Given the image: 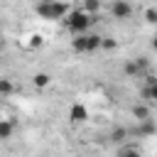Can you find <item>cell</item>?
I'll use <instances>...</instances> for the list:
<instances>
[{"label":"cell","instance_id":"obj_1","mask_svg":"<svg viewBox=\"0 0 157 157\" xmlns=\"http://www.w3.org/2000/svg\"><path fill=\"white\" fill-rule=\"evenodd\" d=\"M96 20H98V15H88L83 7H74V10H69V15L64 17V25H66V29L76 37V34H86L88 27H91Z\"/></svg>","mask_w":157,"mask_h":157},{"label":"cell","instance_id":"obj_2","mask_svg":"<svg viewBox=\"0 0 157 157\" xmlns=\"http://www.w3.org/2000/svg\"><path fill=\"white\" fill-rule=\"evenodd\" d=\"M34 12L42 17V20H49V22H56V20H64L69 15V7L61 2V0H39L34 5Z\"/></svg>","mask_w":157,"mask_h":157},{"label":"cell","instance_id":"obj_3","mask_svg":"<svg viewBox=\"0 0 157 157\" xmlns=\"http://www.w3.org/2000/svg\"><path fill=\"white\" fill-rule=\"evenodd\" d=\"M147 69H150L147 56L128 59V61H125V66H123V71H125V76H128V78H140V76H145V74H147Z\"/></svg>","mask_w":157,"mask_h":157},{"label":"cell","instance_id":"obj_4","mask_svg":"<svg viewBox=\"0 0 157 157\" xmlns=\"http://www.w3.org/2000/svg\"><path fill=\"white\" fill-rule=\"evenodd\" d=\"M142 98L145 103H157V76L155 74H145V86H142Z\"/></svg>","mask_w":157,"mask_h":157},{"label":"cell","instance_id":"obj_5","mask_svg":"<svg viewBox=\"0 0 157 157\" xmlns=\"http://www.w3.org/2000/svg\"><path fill=\"white\" fill-rule=\"evenodd\" d=\"M110 15H113L115 20H128V17L132 15L130 0H113V2H110Z\"/></svg>","mask_w":157,"mask_h":157},{"label":"cell","instance_id":"obj_6","mask_svg":"<svg viewBox=\"0 0 157 157\" xmlns=\"http://www.w3.org/2000/svg\"><path fill=\"white\" fill-rule=\"evenodd\" d=\"M69 120L76 123V125H78V123H86V120H88V108H86L83 103H74V105L69 108Z\"/></svg>","mask_w":157,"mask_h":157},{"label":"cell","instance_id":"obj_7","mask_svg":"<svg viewBox=\"0 0 157 157\" xmlns=\"http://www.w3.org/2000/svg\"><path fill=\"white\" fill-rule=\"evenodd\" d=\"M137 137H152V135H157V123L150 118V120H142V123H137V128L132 130Z\"/></svg>","mask_w":157,"mask_h":157},{"label":"cell","instance_id":"obj_8","mask_svg":"<svg viewBox=\"0 0 157 157\" xmlns=\"http://www.w3.org/2000/svg\"><path fill=\"white\" fill-rule=\"evenodd\" d=\"M88 34V32H86ZM86 34H76L74 39H71V49L76 52V54H88V37Z\"/></svg>","mask_w":157,"mask_h":157},{"label":"cell","instance_id":"obj_9","mask_svg":"<svg viewBox=\"0 0 157 157\" xmlns=\"http://www.w3.org/2000/svg\"><path fill=\"white\" fill-rule=\"evenodd\" d=\"M132 115H135L137 123H142V120H150V118H152V110H150L147 103H135V105H132Z\"/></svg>","mask_w":157,"mask_h":157},{"label":"cell","instance_id":"obj_10","mask_svg":"<svg viewBox=\"0 0 157 157\" xmlns=\"http://www.w3.org/2000/svg\"><path fill=\"white\" fill-rule=\"evenodd\" d=\"M12 135H15V123L0 118V140H10Z\"/></svg>","mask_w":157,"mask_h":157},{"label":"cell","instance_id":"obj_11","mask_svg":"<svg viewBox=\"0 0 157 157\" xmlns=\"http://www.w3.org/2000/svg\"><path fill=\"white\" fill-rule=\"evenodd\" d=\"M115 157H142V152L135 147V145H120L115 150Z\"/></svg>","mask_w":157,"mask_h":157},{"label":"cell","instance_id":"obj_12","mask_svg":"<svg viewBox=\"0 0 157 157\" xmlns=\"http://www.w3.org/2000/svg\"><path fill=\"white\" fill-rule=\"evenodd\" d=\"M32 83H34L37 88H47V86L52 83V76H49V74H44V71H37V74L32 76Z\"/></svg>","mask_w":157,"mask_h":157},{"label":"cell","instance_id":"obj_13","mask_svg":"<svg viewBox=\"0 0 157 157\" xmlns=\"http://www.w3.org/2000/svg\"><path fill=\"white\" fill-rule=\"evenodd\" d=\"M101 7H103V0H83V10L88 15H101Z\"/></svg>","mask_w":157,"mask_h":157},{"label":"cell","instance_id":"obj_14","mask_svg":"<svg viewBox=\"0 0 157 157\" xmlns=\"http://www.w3.org/2000/svg\"><path fill=\"white\" fill-rule=\"evenodd\" d=\"M10 93H15V83H12V78L0 76V96H10Z\"/></svg>","mask_w":157,"mask_h":157},{"label":"cell","instance_id":"obj_15","mask_svg":"<svg viewBox=\"0 0 157 157\" xmlns=\"http://www.w3.org/2000/svg\"><path fill=\"white\" fill-rule=\"evenodd\" d=\"M86 37H88V54H91V52H98L103 37H101V34H86Z\"/></svg>","mask_w":157,"mask_h":157},{"label":"cell","instance_id":"obj_16","mask_svg":"<svg viewBox=\"0 0 157 157\" xmlns=\"http://www.w3.org/2000/svg\"><path fill=\"white\" fill-rule=\"evenodd\" d=\"M125 137H128V128H113L110 130V140L113 142H123Z\"/></svg>","mask_w":157,"mask_h":157},{"label":"cell","instance_id":"obj_17","mask_svg":"<svg viewBox=\"0 0 157 157\" xmlns=\"http://www.w3.org/2000/svg\"><path fill=\"white\" fill-rule=\"evenodd\" d=\"M142 17H145V22H150V25H157V7H145Z\"/></svg>","mask_w":157,"mask_h":157},{"label":"cell","instance_id":"obj_18","mask_svg":"<svg viewBox=\"0 0 157 157\" xmlns=\"http://www.w3.org/2000/svg\"><path fill=\"white\" fill-rule=\"evenodd\" d=\"M101 49H105V52H113V49H118V42H115L113 37H103V42H101Z\"/></svg>","mask_w":157,"mask_h":157},{"label":"cell","instance_id":"obj_19","mask_svg":"<svg viewBox=\"0 0 157 157\" xmlns=\"http://www.w3.org/2000/svg\"><path fill=\"white\" fill-rule=\"evenodd\" d=\"M42 44H44V37H42V34H32V37H29V47H32V49H37V47H42Z\"/></svg>","mask_w":157,"mask_h":157},{"label":"cell","instance_id":"obj_20","mask_svg":"<svg viewBox=\"0 0 157 157\" xmlns=\"http://www.w3.org/2000/svg\"><path fill=\"white\" fill-rule=\"evenodd\" d=\"M150 44H152V49H155V52H157V34H155V37H152V42H150Z\"/></svg>","mask_w":157,"mask_h":157},{"label":"cell","instance_id":"obj_21","mask_svg":"<svg viewBox=\"0 0 157 157\" xmlns=\"http://www.w3.org/2000/svg\"><path fill=\"white\" fill-rule=\"evenodd\" d=\"M2 42H5V34H2V29H0V47H2Z\"/></svg>","mask_w":157,"mask_h":157},{"label":"cell","instance_id":"obj_22","mask_svg":"<svg viewBox=\"0 0 157 157\" xmlns=\"http://www.w3.org/2000/svg\"><path fill=\"white\" fill-rule=\"evenodd\" d=\"M22 2H32V0H22Z\"/></svg>","mask_w":157,"mask_h":157}]
</instances>
